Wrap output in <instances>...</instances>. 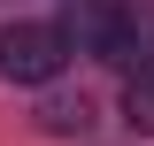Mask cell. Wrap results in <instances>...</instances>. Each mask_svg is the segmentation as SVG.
<instances>
[{
    "mask_svg": "<svg viewBox=\"0 0 154 146\" xmlns=\"http://www.w3.org/2000/svg\"><path fill=\"white\" fill-rule=\"evenodd\" d=\"M85 123H93L85 100H46V108H38V131H85Z\"/></svg>",
    "mask_w": 154,
    "mask_h": 146,
    "instance_id": "277c9868",
    "label": "cell"
},
{
    "mask_svg": "<svg viewBox=\"0 0 154 146\" xmlns=\"http://www.w3.org/2000/svg\"><path fill=\"white\" fill-rule=\"evenodd\" d=\"M123 115H131V131H154V62L123 85Z\"/></svg>",
    "mask_w": 154,
    "mask_h": 146,
    "instance_id": "3957f363",
    "label": "cell"
},
{
    "mask_svg": "<svg viewBox=\"0 0 154 146\" xmlns=\"http://www.w3.org/2000/svg\"><path fill=\"white\" fill-rule=\"evenodd\" d=\"M69 62V31L62 23H8L0 31V77L8 85H54Z\"/></svg>",
    "mask_w": 154,
    "mask_h": 146,
    "instance_id": "6da1fadb",
    "label": "cell"
},
{
    "mask_svg": "<svg viewBox=\"0 0 154 146\" xmlns=\"http://www.w3.org/2000/svg\"><path fill=\"white\" fill-rule=\"evenodd\" d=\"M69 46H85V54H100V62H131L139 23L123 16V8H108V0H77V16H69Z\"/></svg>",
    "mask_w": 154,
    "mask_h": 146,
    "instance_id": "7a4b0ae2",
    "label": "cell"
}]
</instances>
